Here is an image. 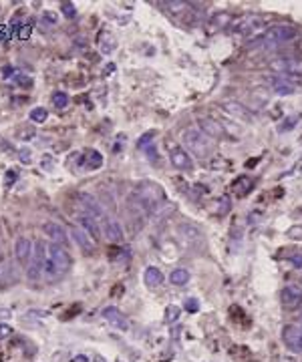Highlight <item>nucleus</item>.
Listing matches in <instances>:
<instances>
[{"instance_id":"nucleus-1","label":"nucleus","mask_w":302,"mask_h":362,"mask_svg":"<svg viewBox=\"0 0 302 362\" xmlns=\"http://www.w3.org/2000/svg\"><path fill=\"white\" fill-rule=\"evenodd\" d=\"M182 137H184V145H186L192 153H196L200 159H208V157L214 153V145H212L210 137L204 135L200 129L188 127V129L182 133Z\"/></svg>"},{"instance_id":"nucleus-2","label":"nucleus","mask_w":302,"mask_h":362,"mask_svg":"<svg viewBox=\"0 0 302 362\" xmlns=\"http://www.w3.org/2000/svg\"><path fill=\"white\" fill-rule=\"evenodd\" d=\"M296 37V29L294 27H288V25H274L270 29H266L258 39L256 43H252L250 47H276V45H282V43H288Z\"/></svg>"},{"instance_id":"nucleus-3","label":"nucleus","mask_w":302,"mask_h":362,"mask_svg":"<svg viewBox=\"0 0 302 362\" xmlns=\"http://www.w3.org/2000/svg\"><path fill=\"white\" fill-rule=\"evenodd\" d=\"M137 198H139V204L145 210H151V212L166 202L164 190L158 184H154V181H145V184H141V188L137 190Z\"/></svg>"},{"instance_id":"nucleus-4","label":"nucleus","mask_w":302,"mask_h":362,"mask_svg":"<svg viewBox=\"0 0 302 362\" xmlns=\"http://www.w3.org/2000/svg\"><path fill=\"white\" fill-rule=\"evenodd\" d=\"M45 262H47V244L37 242L33 246V256L27 266V278L31 282H39L45 276Z\"/></svg>"},{"instance_id":"nucleus-5","label":"nucleus","mask_w":302,"mask_h":362,"mask_svg":"<svg viewBox=\"0 0 302 362\" xmlns=\"http://www.w3.org/2000/svg\"><path fill=\"white\" fill-rule=\"evenodd\" d=\"M47 254H49V258L53 260V264H55V268H57V272H59V276L63 278L69 270H71V264H73V260H71V256H69V252L63 248V246H59V244H49L47 246Z\"/></svg>"},{"instance_id":"nucleus-6","label":"nucleus","mask_w":302,"mask_h":362,"mask_svg":"<svg viewBox=\"0 0 302 362\" xmlns=\"http://www.w3.org/2000/svg\"><path fill=\"white\" fill-rule=\"evenodd\" d=\"M270 69L280 75H290V77H302V59L298 57H284L276 59L270 63Z\"/></svg>"},{"instance_id":"nucleus-7","label":"nucleus","mask_w":302,"mask_h":362,"mask_svg":"<svg viewBox=\"0 0 302 362\" xmlns=\"http://www.w3.org/2000/svg\"><path fill=\"white\" fill-rule=\"evenodd\" d=\"M282 342L290 352L302 354V326L286 324L282 328Z\"/></svg>"},{"instance_id":"nucleus-8","label":"nucleus","mask_w":302,"mask_h":362,"mask_svg":"<svg viewBox=\"0 0 302 362\" xmlns=\"http://www.w3.org/2000/svg\"><path fill=\"white\" fill-rule=\"evenodd\" d=\"M170 147H172V151H170V161H172V165H174L176 169H180V171H192V169H194V161H192L190 153H188L184 147L176 145V143H170Z\"/></svg>"},{"instance_id":"nucleus-9","label":"nucleus","mask_w":302,"mask_h":362,"mask_svg":"<svg viewBox=\"0 0 302 362\" xmlns=\"http://www.w3.org/2000/svg\"><path fill=\"white\" fill-rule=\"evenodd\" d=\"M103 318L111 324V326H115L117 330H121V332H127L129 330V320L123 316V312L119 310V308H115V306H105L103 308Z\"/></svg>"},{"instance_id":"nucleus-10","label":"nucleus","mask_w":302,"mask_h":362,"mask_svg":"<svg viewBox=\"0 0 302 362\" xmlns=\"http://www.w3.org/2000/svg\"><path fill=\"white\" fill-rule=\"evenodd\" d=\"M280 302L288 308H296L302 304V288L300 286H284L280 290Z\"/></svg>"},{"instance_id":"nucleus-11","label":"nucleus","mask_w":302,"mask_h":362,"mask_svg":"<svg viewBox=\"0 0 302 362\" xmlns=\"http://www.w3.org/2000/svg\"><path fill=\"white\" fill-rule=\"evenodd\" d=\"M77 224H79V228H81L83 232H87L95 242L101 240V228H99V224H97V218H93V216H89V214L83 212V214L77 218Z\"/></svg>"},{"instance_id":"nucleus-12","label":"nucleus","mask_w":302,"mask_h":362,"mask_svg":"<svg viewBox=\"0 0 302 362\" xmlns=\"http://www.w3.org/2000/svg\"><path fill=\"white\" fill-rule=\"evenodd\" d=\"M43 232L49 236V240L53 242V244H59V246H65L67 242H69V238H67V232H65V228L61 226V224H57V222H47V224H43Z\"/></svg>"},{"instance_id":"nucleus-13","label":"nucleus","mask_w":302,"mask_h":362,"mask_svg":"<svg viewBox=\"0 0 302 362\" xmlns=\"http://www.w3.org/2000/svg\"><path fill=\"white\" fill-rule=\"evenodd\" d=\"M31 256H33V244H31V240L29 238H17V242H15V258H17V262L19 264H29L31 262Z\"/></svg>"},{"instance_id":"nucleus-14","label":"nucleus","mask_w":302,"mask_h":362,"mask_svg":"<svg viewBox=\"0 0 302 362\" xmlns=\"http://www.w3.org/2000/svg\"><path fill=\"white\" fill-rule=\"evenodd\" d=\"M71 236H73V240L77 242V246L83 250V252H87V254H93L95 252V240L87 234V232H83L81 228H77V226H73L71 228Z\"/></svg>"},{"instance_id":"nucleus-15","label":"nucleus","mask_w":302,"mask_h":362,"mask_svg":"<svg viewBox=\"0 0 302 362\" xmlns=\"http://www.w3.org/2000/svg\"><path fill=\"white\" fill-rule=\"evenodd\" d=\"M198 123H200V131H202L204 135H208V137H216V139H218V137H224V135H226L224 127H222L218 121L210 119V117H200Z\"/></svg>"},{"instance_id":"nucleus-16","label":"nucleus","mask_w":302,"mask_h":362,"mask_svg":"<svg viewBox=\"0 0 302 362\" xmlns=\"http://www.w3.org/2000/svg\"><path fill=\"white\" fill-rule=\"evenodd\" d=\"M79 204H81V208L85 210V214H89V216H93V218H101V216H103V208H101V204H99L93 196H89V194H79Z\"/></svg>"},{"instance_id":"nucleus-17","label":"nucleus","mask_w":302,"mask_h":362,"mask_svg":"<svg viewBox=\"0 0 302 362\" xmlns=\"http://www.w3.org/2000/svg\"><path fill=\"white\" fill-rule=\"evenodd\" d=\"M105 236L109 242H123V228H121L119 220L105 218Z\"/></svg>"},{"instance_id":"nucleus-18","label":"nucleus","mask_w":302,"mask_h":362,"mask_svg":"<svg viewBox=\"0 0 302 362\" xmlns=\"http://www.w3.org/2000/svg\"><path fill=\"white\" fill-rule=\"evenodd\" d=\"M252 184L254 181L248 177V175H240L234 184H232V194L236 196V198H244V196H248L250 192H252Z\"/></svg>"},{"instance_id":"nucleus-19","label":"nucleus","mask_w":302,"mask_h":362,"mask_svg":"<svg viewBox=\"0 0 302 362\" xmlns=\"http://www.w3.org/2000/svg\"><path fill=\"white\" fill-rule=\"evenodd\" d=\"M260 23H262V19H260V17L250 15V17L240 19V21L236 23L234 31H236V33H240V35H246V33H252L254 29H258V25H260Z\"/></svg>"},{"instance_id":"nucleus-20","label":"nucleus","mask_w":302,"mask_h":362,"mask_svg":"<svg viewBox=\"0 0 302 362\" xmlns=\"http://www.w3.org/2000/svg\"><path fill=\"white\" fill-rule=\"evenodd\" d=\"M143 282H145L149 288H158V286L164 284V274L160 272V268L149 266V268L143 272Z\"/></svg>"},{"instance_id":"nucleus-21","label":"nucleus","mask_w":302,"mask_h":362,"mask_svg":"<svg viewBox=\"0 0 302 362\" xmlns=\"http://www.w3.org/2000/svg\"><path fill=\"white\" fill-rule=\"evenodd\" d=\"M85 165H87L89 171L99 169V167L103 165V153H99V151H95V149H89L87 155H85Z\"/></svg>"},{"instance_id":"nucleus-22","label":"nucleus","mask_w":302,"mask_h":362,"mask_svg":"<svg viewBox=\"0 0 302 362\" xmlns=\"http://www.w3.org/2000/svg\"><path fill=\"white\" fill-rule=\"evenodd\" d=\"M224 109L228 111V113H232V115H236V117H240V119H252V115H250V111L248 109H244V105H240V103H236V101H232V103H226L224 105Z\"/></svg>"},{"instance_id":"nucleus-23","label":"nucleus","mask_w":302,"mask_h":362,"mask_svg":"<svg viewBox=\"0 0 302 362\" xmlns=\"http://www.w3.org/2000/svg\"><path fill=\"white\" fill-rule=\"evenodd\" d=\"M170 282H172L174 286H186V284L190 282V272H188V270H184V268H178V270H174V272H172Z\"/></svg>"},{"instance_id":"nucleus-24","label":"nucleus","mask_w":302,"mask_h":362,"mask_svg":"<svg viewBox=\"0 0 302 362\" xmlns=\"http://www.w3.org/2000/svg\"><path fill=\"white\" fill-rule=\"evenodd\" d=\"M272 87H274L276 95H294L296 93V87L290 85V83H284V81H274Z\"/></svg>"},{"instance_id":"nucleus-25","label":"nucleus","mask_w":302,"mask_h":362,"mask_svg":"<svg viewBox=\"0 0 302 362\" xmlns=\"http://www.w3.org/2000/svg\"><path fill=\"white\" fill-rule=\"evenodd\" d=\"M29 119L33 121V123H45L47 119H49V111L45 109V107H35L31 113H29Z\"/></svg>"},{"instance_id":"nucleus-26","label":"nucleus","mask_w":302,"mask_h":362,"mask_svg":"<svg viewBox=\"0 0 302 362\" xmlns=\"http://www.w3.org/2000/svg\"><path fill=\"white\" fill-rule=\"evenodd\" d=\"M210 25H212L214 29H222V27H226V25H232V17H230V13H218V15L210 21Z\"/></svg>"},{"instance_id":"nucleus-27","label":"nucleus","mask_w":302,"mask_h":362,"mask_svg":"<svg viewBox=\"0 0 302 362\" xmlns=\"http://www.w3.org/2000/svg\"><path fill=\"white\" fill-rule=\"evenodd\" d=\"M53 105H55L57 109H65V107L69 105V95H67L65 91H57V93H53Z\"/></svg>"},{"instance_id":"nucleus-28","label":"nucleus","mask_w":302,"mask_h":362,"mask_svg":"<svg viewBox=\"0 0 302 362\" xmlns=\"http://www.w3.org/2000/svg\"><path fill=\"white\" fill-rule=\"evenodd\" d=\"M184 310L190 312V314H196V312L200 310V300H198V298H188V300L184 302Z\"/></svg>"},{"instance_id":"nucleus-29","label":"nucleus","mask_w":302,"mask_h":362,"mask_svg":"<svg viewBox=\"0 0 302 362\" xmlns=\"http://www.w3.org/2000/svg\"><path fill=\"white\" fill-rule=\"evenodd\" d=\"M113 49H115V41H113V37H111V35H105V41L101 43V51H103V55H109Z\"/></svg>"},{"instance_id":"nucleus-30","label":"nucleus","mask_w":302,"mask_h":362,"mask_svg":"<svg viewBox=\"0 0 302 362\" xmlns=\"http://www.w3.org/2000/svg\"><path fill=\"white\" fill-rule=\"evenodd\" d=\"M61 11H63V15H65L67 19H75V17H77V7H75L73 3H65V5L61 7Z\"/></svg>"},{"instance_id":"nucleus-31","label":"nucleus","mask_w":302,"mask_h":362,"mask_svg":"<svg viewBox=\"0 0 302 362\" xmlns=\"http://www.w3.org/2000/svg\"><path fill=\"white\" fill-rule=\"evenodd\" d=\"M180 308L178 306H168V310H166V320L168 322H176L178 318H180Z\"/></svg>"},{"instance_id":"nucleus-32","label":"nucleus","mask_w":302,"mask_h":362,"mask_svg":"<svg viewBox=\"0 0 302 362\" xmlns=\"http://www.w3.org/2000/svg\"><path fill=\"white\" fill-rule=\"evenodd\" d=\"M154 135H156V131H149V133H145V135H143V137L137 141V147H139V149H143L147 143H154Z\"/></svg>"},{"instance_id":"nucleus-33","label":"nucleus","mask_w":302,"mask_h":362,"mask_svg":"<svg viewBox=\"0 0 302 362\" xmlns=\"http://www.w3.org/2000/svg\"><path fill=\"white\" fill-rule=\"evenodd\" d=\"M166 7H168V11H172V13H180V11H186V9H188V3H166Z\"/></svg>"},{"instance_id":"nucleus-34","label":"nucleus","mask_w":302,"mask_h":362,"mask_svg":"<svg viewBox=\"0 0 302 362\" xmlns=\"http://www.w3.org/2000/svg\"><path fill=\"white\" fill-rule=\"evenodd\" d=\"M296 123H298V117H288L286 123H282V125L278 127V131H290L292 127H296Z\"/></svg>"},{"instance_id":"nucleus-35","label":"nucleus","mask_w":302,"mask_h":362,"mask_svg":"<svg viewBox=\"0 0 302 362\" xmlns=\"http://www.w3.org/2000/svg\"><path fill=\"white\" fill-rule=\"evenodd\" d=\"M43 23H45L47 27H55V25H57V15H55V13H45V15H43Z\"/></svg>"},{"instance_id":"nucleus-36","label":"nucleus","mask_w":302,"mask_h":362,"mask_svg":"<svg viewBox=\"0 0 302 362\" xmlns=\"http://www.w3.org/2000/svg\"><path fill=\"white\" fill-rule=\"evenodd\" d=\"M286 236H288V238H296V240H302V226H294V228H290V230L286 232Z\"/></svg>"},{"instance_id":"nucleus-37","label":"nucleus","mask_w":302,"mask_h":362,"mask_svg":"<svg viewBox=\"0 0 302 362\" xmlns=\"http://www.w3.org/2000/svg\"><path fill=\"white\" fill-rule=\"evenodd\" d=\"M31 33H33V27L27 25V27H23V29L19 31V39H21V41H29V39H31Z\"/></svg>"},{"instance_id":"nucleus-38","label":"nucleus","mask_w":302,"mask_h":362,"mask_svg":"<svg viewBox=\"0 0 302 362\" xmlns=\"http://www.w3.org/2000/svg\"><path fill=\"white\" fill-rule=\"evenodd\" d=\"M19 159L23 161V163H31V149H27V147H23L21 151H19Z\"/></svg>"},{"instance_id":"nucleus-39","label":"nucleus","mask_w":302,"mask_h":362,"mask_svg":"<svg viewBox=\"0 0 302 362\" xmlns=\"http://www.w3.org/2000/svg\"><path fill=\"white\" fill-rule=\"evenodd\" d=\"M288 260H290V264H292L296 270H302V254H294V256H290Z\"/></svg>"},{"instance_id":"nucleus-40","label":"nucleus","mask_w":302,"mask_h":362,"mask_svg":"<svg viewBox=\"0 0 302 362\" xmlns=\"http://www.w3.org/2000/svg\"><path fill=\"white\" fill-rule=\"evenodd\" d=\"M13 77H15V67L13 65L3 67V79H13Z\"/></svg>"},{"instance_id":"nucleus-41","label":"nucleus","mask_w":302,"mask_h":362,"mask_svg":"<svg viewBox=\"0 0 302 362\" xmlns=\"http://www.w3.org/2000/svg\"><path fill=\"white\" fill-rule=\"evenodd\" d=\"M13 334V328L9 324H0V338H9Z\"/></svg>"},{"instance_id":"nucleus-42","label":"nucleus","mask_w":302,"mask_h":362,"mask_svg":"<svg viewBox=\"0 0 302 362\" xmlns=\"http://www.w3.org/2000/svg\"><path fill=\"white\" fill-rule=\"evenodd\" d=\"M147 159H149V161H158V151H156L154 145L147 147Z\"/></svg>"},{"instance_id":"nucleus-43","label":"nucleus","mask_w":302,"mask_h":362,"mask_svg":"<svg viewBox=\"0 0 302 362\" xmlns=\"http://www.w3.org/2000/svg\"><path fill=\"white\" fill-rule=\"evenodd\" d=\"M228 208H230V200H228V198H222V200H220V214H226Z\"/></svg>"},{"instance_id":"nucleus-44","label":"nucleus","mask_w":302,"mask_h":362,"mask_svg":"<svg viewBox=\"0 0 302 362\" xmlns=\"http://www.w3.org/2000/svg\"><path fill=\"white\" fill-rule=\"evenodd\" d=\"M17 83H19V85L31 87V85H33V79H31V77H21V75H19V77H17Z\"/></svg>"},{"instance_id":"nucleus-45","label":"nucleus","mask_w":302,"mask_h":362,"mask_svg":"<svg viewBox=\"0 0 302 362\" xmlns=\"http://www.w3.org/2000/svg\"><path fill=\"white\" fill-rule=\"evenodd\" d=\"M71 362H89V358H87L85 354H79V356H75Z\"/></svg>"},{"instance_id":"nucleus-46","label":"nucleus","mask_w":302,"mask_h":362,"mask_svg":"<svg viewBox=\"0 0 302 362\" xmlns=\"http://www.w3.org/2000/svg\"><path fill=\"white\" fill-rule=\"evenodd\" d=\"M300 326H302V316H300Z\"/></svg>"},{"instance_id":"nucleus-47","label":"nucleus","mask_w":302,"mask_h":362,"mask_svg":"<svg viewBox=\"0 0 302 362\" xmlns=\"http://www.w3.org/2000/svg\"><path fill=\"white\" fill-rule=\"evenodd\" d=\"M300 282H302V280H300Z\"/></svg>"}]
</instances>
